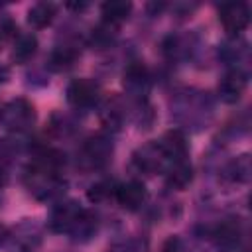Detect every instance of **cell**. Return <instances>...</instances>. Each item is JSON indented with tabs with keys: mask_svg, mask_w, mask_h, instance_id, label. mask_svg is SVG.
I'll list each match as a JSON object with an SVG mask.
<instances>
[{
	"mask_svg": "<svg viewBox=\"0 0 252 252\" xmlns=\"http://www.w3.org/2000/svg\"><path fill=\"white\" fill-rule=\"evenodd\" d=\"M63 158L65 156L57 152L43 150L35 156L33 163L26 167L24 183L37 201H55L65 193L67 183L59 175V165L65 161Z\"/></svg>",
	"mask_w": 252,
	"mask_h": 252,
	"instance_id": "1",
	"label": "cell"
},
{
	"mask_svg": "<svg viewBox=\"0 0 252 252\" xmlns=\"http://www.w3.org/2000/svg\"><path fill=\"white\" fill-rule=\"evenodd\" d=\"M112 152H114V146H112L110 138L100 136V134L91 136L83 142V146L79 150V161L87 169H100L110 163Z\"/></svg>",
	"mask_w": 252,
	"mask_h": 252,
	"instance_id": "2",
	"label": "cell"
},
{
	"mask_svg": "<svg viewBox=\"0 0 252 252\" xmlns=\"http://www.w3.org/2000/svg\"><path fill=\"white\" fill-rule=\"evenodd\" d=\"M132 163L138 171H142L146 175H156V173L165 171L169 167V159H167V156H165V152L158 140L140 146L132 154Z\"/></svg>",
	"mask_w": 252,
	"mask_h": 252,
	"instance_id": "3",
	"label": "cell"
},
{
	"mask_svg": "<svg viewBox=\"0 0 252 252\" xmlns=\"http://www.w3.org/2000/svg\"><path fill=\"white\" fill-rule=\"evenodd\" d=\"M0 120L12 132H26L35 122V110L26 98H14L2 108Z\"/></svg>",
	"mask_w": 252,
	"mask_h": 252,
	"instance_id": "4",
	"label": "cell"
},
{
	"mask_svg": "<svg viewBox=\"0 0 252 252\" xmlns=\"http://www.w3.org/2000/svg\"><path fill=\"white\" fill-rule=\"evenodd\" d=\"M83 207L73 201V199H67V201H59L53 205V209L49 211V217H47V228L51 232H57V234H63V232H71L73 226L77 224V220L81 219L83 215Z\"/></svg>",
	"mask_w": 252,
	"mask_h": 252,
	"instance_id": "5",
	"label": "cell"
},
{
	"mask_svg": "<svg viewBox=\"0 0 252 252\" xmlns=\"http://www.w3.org/2000/svg\"><path fill=\"white\" fill-rule=\"evenodd\" d=\"M43 230L41 224L35 220H24L20 222L10 234H8V252H35L41 244Z\"/></svg>",
	"mask_w": 252,
	"mask_h": 252,
	"instance_id": "6",
	"label": "cell"
},
{
	"mask_svg": "<svg viewBox=\"0 0 252 252\" xmlns=\"http://www.w3.org/2000/svg\"><path fill=\"white\" fill-rule=\"evenodd\" d=\"M67 102L75 108H91L100 100V87L93 79H73L67 85Z\"/></svg>",
	"mask_w": 252,
	"mask_h": 252,
	"instance_id": "7",
	"label": "cell"
},
{
	"mask_svg": "<svg viewBox=\"0 0 252 252\" xmlns=\"http://www.w3.org/2000/svg\"><path fill=\"white\" fill-rule=\"evenodd\" d=\"M242 240V226L236 219L219 222L211 232V242L219 252H234Z\"/></svg>",
	"mask_w": 252,
	"mask_h": 252,
	"instance_id": "8",
	"label": "cell"
},
{
	"mask_svg": "<svg viewBox=\"0 0 252 252\" xmlns=\"http://www.w3.org/2000/svg\"><path fill=\"white\" fill-rule=\"evenodd\" d=\"M219 22L222 24V28L230 33L236 35L242 30L248 28L250 24V10L244 2H228L222 4L219 8Z\"/></svg>",
	"mask_w": 252,
	"mask_h": 252,
	"instance_id": "9",
	"label": "cell"
},
{
	"mask_svg": "<svg viewBox=\"0 0 252 252\" xmlns=\"http://www.w3.org/2000/svg\"><path fill=\"white\" fill-rule=\"evenodd\" d=\"M114 197H116V201H118V205L122 209H126V211H138L144 205V201L148 197V191H146V187H144L142 181L130 179V181H126L122 185H116Z\"/></svg>",
	"mask_w": 252,
	"mask_h": 252,
	"instance_id": "10",
	"label": "cell"
},
{
	"mask_svg": "<svg viewBox=\"0 0 252 252\" xmlns=\"http://www.w3.org/2000/svg\"><path fill=\"white\" fill-rule=\"evenodd\" d=\"M150 87V77L146 67L140 61H134L128 65V69L124 71V89L136 96V98H144Z\"/></svg>",
	"mask_w": 252,
	"mask_h": 252,
	"instance_id": "11",
	"label": "cell"
},
{
	"mask_svg": "<svg viewBox=\"0 0 252 252\" xmlns=\"http://www.w3.org/2000/svg\"><path fill=\"white\" fill-rule=\"evenodd\" d=\"M246 89V73L240 69L228 71L219 83V94L224 102H236Z\"/></svg>",
	"mask_w": 252,
	"mask_h": 252,
	"instance_id": "12",
	"label": "cell"
},
{
	"mask_svg": "<svg viewBox=\"0 0 252 252\" xmlns=\"http://www.w3.org/2000/svg\"><path fill=\"white\" fill-rule=\"evenodd\" d=\"M100 12H102L104 24L116 28L118 24H122V22L130 16L132 4H130V2H124V0H110V2H104V4H102Z\"/></svg>",
	"mask_w": 252,
	"mask_h": 252,
	"instance_id": "13",
	"label": "cell"
},
{
	"mask_svg": "<svg viewBox=\"0 0 252 252\" xmlns=\"http://www.w3.org/2000/svg\"><path fill=\"white\" fill-rule=\"evenodd\" d=\"M55 12H57V6L53 2H37L28 12V24L32 28H35V30L47 28L53 22Z\"/></svg>",
	"mask_w": 252,
	"mask_h": 252,
	"instance_id": "14",
	"label": "cell"
},
{
	"mask_svg": "<svg viewBox=\"0 0 252 252\" xmlns=\"http://www.w3.org/2000/svg\"><path fill=\"white\" fill-rule=\"evenodd\" d=\"M165 173H167V185H169L171 189H183V187H187V185L191 183V179H193V169H191L189 159L171 163V165L165 169Z\"/></svg>",
	"mask_w": 252,
	"mask_h": 252,
	"instance_id": "15",
	"label": "cell"
},
{
	"mask_svg": "<svg viewBox=\"0 0 252 252\" xmlns=\"http://www.w3.org/2000/svg\"><path fill=\"white\" fill-rule=\"evenodd\" d=\"M96 228H98L96 215L91 213V211H83L81 219L77 220V224L73 226V230H71L69 234L73 236L75 242H87V240H91V238L94 236Z\"/></svg>",
	"mask_w": 252,
	"mask_h": 252,
	"instance_id": "16",
	"label": "cell"
},
{
	"mask_svg": "<svg viewBox=\"0 0 252 252\" xmlns=\"http://www.w3.org/2000/svg\"><path fill=\"white\" fill-rule=\"evenodd\" d=\"M37 51V37L33 33H22L16 43H14V51H12V59L16 63H28Z\"/></svg>",
	"mask_w": 252,
	"mask_h": 252,
	"instance_id": "17",
	"label": "cell"
},
{
	"mask_svg": "<svg viewBox=\"0 0 252 252\" xmlns=\"http://www.w3.org/2000/svg\"><path fill=\"white\" fill-rule=\"evenodd\" d=\"M224 175L230 181H248V177H250V158L248 156H240V158L232 159L226 165Z\"/></svg>",
	"mask_w": 252,
	"mask_h": 252,
	"instance_id": "18",
	"label": "cell"
},
{
	"mask_svg": "<svg viewBox=\"0 0 252 252\" xmlns=\"http://www.w3.org/2000/svg\"><path fill=\"white\" fill-rule=\"evenodd\" d=\"M75 57H77L75 49H71V47H57L51 53V57H49V67L53 71H65V69H69L73 65Z\"/></svg>",
	"mask_w": 252,
	"mask_h": 252,
	"instance_id": "19",
	"label": "cell"
},
{
	"mask_svg": "<svg viewBox=\"0 0 252 252\" xmlns=\"http://www.w3.org/2000/svg\"><path fill=\"white\" fill-rule=\"evenodd\" d=\"M114 191H116V183L112 179H100V181H96L89 187L87 197L93 203H100V201L108 199L110 195H114Z\"/></svg>",
	"mask_w": 252,
	"mask_h": 252,
	"instance_id": "20",
	"label": "cell"
},
{
	"mask_svg": "<svg viewBox=\"0 0 252 252\" xmlns=\"http://www.w3.org/2000/svg\"><path fill=\"white\" fill-rule=\"evenodd\" d=\"M161 252H187V248H185V244H183V240L179 236H169L165 240Z\"/></svg>",
	"mask_w": 252,
	"mask_h": 252,
	"instance_id": "21",
	"label": "cell"
},
{
	"mask_svg": "<svg viewBox=\"0 0 252 252\" xmlns=\"http://www.w3.org/2000/svg\"><path fill=\"white\" fill-rule=\"evenodd\" d=\"M108 252H138V250H134L130 244H116V246H112Z\"/></svg>",
	"mask_w": 252,
	"mask_h": 252,
	"instance_id": "22",
	"label": "cell"
},
{
	"mask_svg": "<svg viewBox=\"0 0 252 252\" xmlns=\"http://www.w3.org/2000/svg\"><path fill=\"white\" fill-rule=\"evenodd\" d=\"M8 234H10V230H8L4 224H0V248L8 242Z\"/></svg>",
	"mask_w": 252,
	"mask_h": 252,
	"instance_id": "23",
	"label": "cell"
},
{
	"mask_svg": "<svg viewBox=\"0 0 252 252\" xmlns=\"http://www.w3.org/2000/svg\"><path fill=\"white\" fill-rule=\"evenodd\" d=\"M8 77H10V69H8L4 63H0V85H2V83H6V81H8Z\"/></svg>",
	"mask_w": 252,
	"mask_h": 252,
	"instance_id": "24",
	"label": "cell"
},
{
	"mask_svg": "<svg viewBox=\"0 0 252 252\" xmlns=\"http://www.w3.org/2000/svg\"><path fill=\"white\" fill-rule=\"evenodd\" d=\"M0 114H2V108H0Z\"/></svg>",
	"mask_w": 252,
	"mask_h": 252,
	"instance_id": "25",
	"label": "cell"
}]
</instances>
